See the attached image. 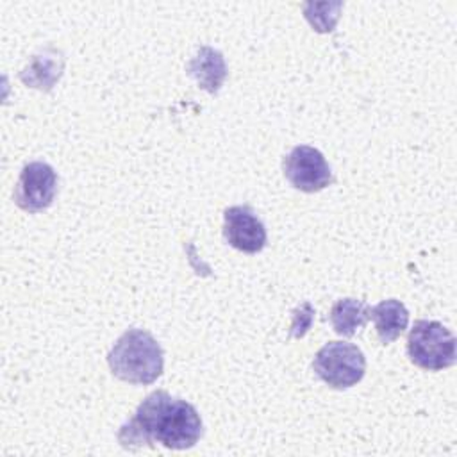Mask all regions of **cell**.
<instances>
[{
    "instance_id": "obj_1",
    "label": "cell",
    "mask_w": 457,
    "mask_h": 457,
    "mask_svg": "<svg viewBox=\"0 0 457 457\" xmlns=\"http://www.w3.org/2000/svg\"><path fill=\"white\" fill-rule=\"evenodd\" d=\"M202 420L196 409L168 391L150 393L134 416L120 427L118 441L127 450L161 443L171 450H186L198 443Z\"/></svg>"
},
{
    "instance_id": "obj_2",
    "label": "cell",
    "mask_w": 457,
    "mask_h": 457,
    "mask_svg": "<svg viewBox=\"0 0 457 457\" xmlns=\"http://www.w3.org/2000/svg\"><path fill=\"white\" fill-rule=\"evenodd\" d=\"M112 375L123 382L148 386L164 368V353L155 337L143 328L123 332L107 355Z\"/></svg>"
},
{
    "instance_id": "obj_3",
    "label": "cell",
    "mask_w": 457,
    "mask_h": 457,
    "mask_svg": "<svg viewBox=\"0 0 457 457\" xmlns=\"http://www.w3.org/2000/svg\"><path fill=\"white\" fill-rule=\"evenodd\" d=\"M407 353L418 368L439 371L455 364V337L439 321L418 320L407 337Z\"/></svg>"
},
{
    "instance_id": "obj_4",
    "label": "cell",
    "mask_w": 457,
    "mask_h": 457,
    "mask_svg": "<svg viewBox=\"0 0 457 457\" xmlns=\"http://www.w3.org/2000/svg\"><path fill=\"white\" fill-rule=\"evenodd\" d=\"M312 370L330 387L346 389L364 377L366 359L359 346L345 341H330L316 352Z\"/></svg>"
},
{
    "instance_id": "obj_5",
    "label": "cell",
    "mask_w": 457,
    "mask_h": 457,
    "mask_svg": "<svg viewBox=\"0 0 457 457\" xmlns=\"http://www.w3.org/2000/svg\"><path fill=\"white\" fill-rule=\"evenodd\" d=\"M284 175L295 189L303 193H316L334 182L328 162L323 154L309 145L295 146L284 157Z\"/></svg>"
},
{
    "instance_id": "obj_6",
    "label": "cell",
    "mask_w": 457,
    "mask_h": 457,
    "mask_svg": "<svg viewBox=\"0 0 457 457\" xmlns=\"http://www.w3.org/2000/svg\"><path fill=\"white\" fill-rule=\"evenodd\" d=\"M57 193V175L46 162L34 161L23 166L14 187V202L27 212H39L52 205Z\"/></svg>"
},
{
    "instance_id": "obj_7",
    "label": "cell",
    "mask_w": 457,
    "mask_h": 457,
    "mask_svg": "<svg viewBox=\"0 0 457 457\" xmlns=\"http://www.w3.org/2000/svg\"><path fill=\"white\" fill-rule=\"evenodd\" d=\"M225 241L245 253H257L266 246V228L246 205H232L223 214Z\"/></svg>"
},
{
    "instance_id": "obj_8",
    "label": "cell",
    "mask_w": 457,
    "mask_h": 457,
    "mask_svg": "<svg viewBox=\"0 0 457 457\" xmlns=\"http://www.w3.org/2000/svg\"><path fill=\"white\" fill-rule=\"evenodd\" d=\"M186 70L196 84L211 95L218 93L227 79V64L221 52L211 46H200L189 59Z\"/></svg>"
},
{
    "instance_id": "obj_9",
    "label": "cell",
    "mask_w": 457,
    "mask_h": 457,
    "mask_svg": "<svg viewBox=\"0 0 457 457\" xmlns=\"http://www.w3.org/2000/svg\"><path fill=\"white\" fill-rule=\"evenodd\" d=\"M62 68H64L62 55L54 46H46L39 54L32 55L29 64L20 71V79L23 84L30 87L50 91L54 84L61 79Z\"/></svg>"
},
{
    "instance_id": "obj_10",
    "label": "cell",
    "mask_w": 457,
    "mask_h": 457,
    "mask_svg": "<svg viewBox=\"0 0 457 457\" xmlns=\"http://www.w3.org/2000/svg\"><path fill=\"white\" fill-rule=\"evenodd\" d=\"M368 318L373 320L377 336L382 345H389L402 336V332L409 325V311L407 307L395 298L382 300L380 303L370 307Z\"/></svg>"
},
{
    "instance_id": "obj_11",
    "label": "cell",
    "mask_w": 457,
    "mask_h": 457,
    "mask_svg": "<svg viewBox=\"0 0 457 457\" xmlns=\"http://www.w3.org/2000/svg\"><path fill=\"white\" fill-rule=\"evenodd\" d=\"M368 311H370V307L362 300L341 298L330 309L332 328L339 336L352 337L370 320Z\"/></svg>"
},
{
    "instance_id": "obj_12",
    "label": "cell",
    "mask_w": 457,
    "mask_h": 457,
    "mask_svg": "<svg viewBox=\"0 0 457 457\" xmlns=\"http://www.w3.org/2000/svg\"><path fill=\"white\" fill-rule=\"evenodd\" d=\"M343 4L341 2H321V4H314V2H307L303 4V14L307 18V21L312 25L314 30L318 32H330L339 18V11H341Z\"/></svg>"
},
{
    "instance_id": "obj_13",
    "label": "cell",
    "mask_w": 457,
    "mask_h": 457,
    "mask_svg": "<svg viewBox=\"0 0 457 457\" xmlns=\"http://www.w3.org/2000/svg\"><path fill=\"white\" fill-rule=\"evenodd\" d=\"M314 318V309L311 307L309 302L302 303L293 311V323H291V336L293 337H302L312 325Z\"/></svg>"
}]
</instances>
